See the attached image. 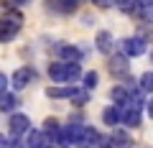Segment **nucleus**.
<instances>
[{
	"label": "nucleus",
	"instance_id": "f8f14e48",
	"mask_svg": "<svg viewBox=\"0 0 153 148\" xmlns=\"http://www.w3.org/2000/svg\"><path fill=\"white\" fill-rule=\"evenodd\" d=\"M128 97H130V87H128V82L123 84V82H117L112 89H110V102H115V105H125L128 102Z\"/></svg>",
	"mask_w": 153,
	"mask_h": 148
},
{
	"label": "nucleus",
	"instance_id": "393cba45",
	"mask_svg": "<svg viewBox=\"0 0 153 148\" xmlns=\"http://www.w3.org/2000/svg\"><path fill=\"white\" fill-rule=\"evenodd\" d=\"M92 3H94L97 8H112V5H115V0H92Z\"/></svg>",
	"mask_w": 153,
	"mask_h": 148
},
{
	"label": "nucleus",
	"instance_id": "cd10ccee",
	"mask_svg": "<svg viewBox=\"0 0 153 148\" xmlns=\"http://www.w3.org/2000/svg\"><path fill=\"white\" fill-rule=\"evenodd\" d=\"M64 148H76V146H64Z\"/></svg>",
	"mask_w": 153,
	"mask_h": 148
},
{
	"label": "nucleus",
	"instance_id": "5701e85b",
	"mask_svg": "<svg viewBox=\"0 0 153 148\" xmlns=\"http://www.w3.org/2000/svg\"><path fill=\"white\" fill-rule=\"evenodd\" d=\"M0 148H16V135H3L0 133Z\"/></svg>",
	"mask_w": 153,
	"mask_h": 148
},
{
	"label": "nucleus",
	"instance_id": "20e7f679",
	"mask_svg": "<svg viewBox=\"0 0 153 148\" xmlns=\"http://www.w3.org/2000/svg\"><path fill=\"white\" fill-rule=\"evenodd\" d=\"M120 51L130 59H138V56L148 54V39L146 36H128V39L120 41Z\"/></svg>",
	"mask_w": 153,
	"mask_h": 148
},
{
	"label": "nucleus",
	"instance_id": "6e6552de",
	"mask_svg": "<svg viewBox=\"0 0 153 148\" xmlns=\"http://www.w3.org/2000/svg\"><path fill=\"white\" fill-rule=\"evenodd\" d=\"M79 89L82 87H74V84H54V87L46 89V94H49L51 100H71Z\"/></svg>",
	"mask_w": 153,
	"mask_h": 148
},
{
	"label": "nucleus",
	"instance_id": "f257e3e1",
	"mask_svg": "<svg viewBox=\"0 0 153 148\" xmlns=\"http://www.w3.org/2000/svg\"><path fill=\"white\" fill-rule=\"evenodd\" d=\"M46 74L54 84H74L76 79H82V66L79 61H64V59H56L46 66Z\"/></svg>",
	"mask_w": 153,
	"mask_h": 148
},
{
	"label": "nucleus",
	"instance_id": "dca6fc26",
	"mask_svg": "<svg viewBox=\"0 0 153 148\" xmlns=\"http://www.w3.org/2000/svg\"><path fill=\"white\" fill-rule=\"evenodd\" d=\"M110 138H112V143H117L120 148H130V146H133L130 128H115V130L110 133Z\"/></svg>",
	"mask_w": 153,
	"mask_h": 148
},
{
	"label": "nucleus",
	"instance_id": "c85d7f7f",
	"mask_svg": "<svg viewBox=\"0 0 153 148\" xmlns=\"http://www.w3.org/2000/svg\"><path fill=\"white\" fill-rule=\"evenodd\" d=\"M151 59H153V49H151Z\"/></svg>",
	"mask_w": 153,
	"mask_h": 148
},
{
	"label": "nucleus",
	"instance_id": "f3484780",
	"mask_svg": "<svg viewBox=\"0 0 153 148\" xmlns=\"http://www.w3.org/2000/svg\"><path fill=\"white\" fill-rule=\"evenodd\" d=\"M0 110H3V112H13V110H18V94L16 92L0 94Z\"/></svg>",
	"mask_w": 153,
	"mask_h": 148
},
{
	"label": "nucleus",
	"instance_id": "4be33fe9",
	"mask_svg": "<svg viewBox=\"0 0 153 148\" xmlns=\"http://www.w3.org/2000/svg\"><path fill=\"white\" fill-rule=\"evenodd\" d=\"M89 97H92V94H89V89H84V87H82L79 92L74 94V97H71V102H74L76 107H82V105H87V102H89Z\"/></svg>",
	"mask_w": 153,
	"mask_h": 148
},
{
	"label": "nucleus",
	"instance_id": "f03ea898",
	"mask_svg": "<svg viewBox=\"0 0 153 148\" xmlns=\"http://www.w3.org/2000/svg\"><path fill=\"white\" fill-rule=\"evenodd\" d=\"M107 71H110V77L128 82L130 79V56H125L123 51L120 54H110L107 56Z\"/></svg>",
	"mask_w": 153,
	"mask_h": 148
},
{
	"label": "nucleus",
	"instance_id": "aec40b11",
	"mask_svg": "<svg viewBox=\"0 0 153 148\" xmlns=\"http://www.w3.org/2000/svg\"><path fill=\"white\" fill-rule=\"evenodd\" d=\"M138 87H140L146 94H153V69H148L146 74H140V79H138Z\"/></svg>",
	"mask_w": 153,
	"mask_h": 148
},
{
	"label": "nucleus",
	"instance_id": "7ed1b4c3",
	"mask_svg": "<svg viewBox=\"0 0 153 148\" xmlns=\"http://www.w3.org/2000/svg\"><path fill=\"white\" fill-rule=\"evenodd\" d=\"M84 130H87V125H82V123H66V125H61L59 146H84Z\"/></svg>",
	"mask_w": 153,
	"mask_h": 148
},
{
	"label": "nucleus",
	"instance_id": "bb28decb",
	"mask_svg": "<svg viewBox=\"0 0 153 148\" xmlns=\"http://www.w3.org/2000/svg\"><path fill=\"white\" fill-rule=\"evenodd\" d=\"M8 3H10V5H16V8H23L28 0H8Z\"/></svg>",
	"mask_w": 153,
	"mask_h": 148
},
{
	"label": "nucleus",
	"instance_id": "423d86ee",
	"mask_svg": "<svg viewBox=\"0 0 153 148\" xmlns=\"http://www.w3.org/2000/svg\"><path fill=\"white\" fill-rule=\"evenodd\" d=\"M33 79H36V69L33 66H18L10 74V87L13 89H26Z\"/></svg>",
	"mask_w": 153,
	"mask_h": 148
},
{
	"label": "nucleus",
	"instance_id": "9b49d317",
	"mask_svg": "<svg viewBox=\"0 0 153 148\" xmlns=\"http://www.w3.org/2000/svg\"><path fill=\"white\" fill-rule=\"evenodd\" d=\"M140 123H143L140 110H138V107H128V105H125V107H123V123H120V125H125V128L133 130V128H138Z\"/></svg>",
	"mask_w": 153,
	"mask_h": 148
},
{
	"label": "nucleus",
	"instance_id": "4468645a",
	"mask_svg": "<svg viewBox=\"0 0 153 148\" xmlns=\"http://www.w3.org/2000/svg\"><path fill=\"white\" fill-rule=\"evenodd\" d=\"M112 33L110 31H97V36H94V46L100 49V54H112Z\"/></svg>",
	"mask_w": 153,
	"mask_h": 148
},
{
	"label": "nucleus",
	"instance_id": "b1692460",
	"mask_svg": "<svg viewBox=\"0 0 153 148\" xmlns=\"http://www.w3.org/2000/svg\"><path fill=\"white\" fill-rule=\"evenodd\" d=\"M5 92H8V77L0 71V94H5Z\"/></svg>",
	"mask_w": 153,
	"mask_h": 148
},
{
	"label": "nucleus",
	"instance_id": "a878e982",
	"mask_svg": "<svg viewBox=\"0 0 153 148\" xmlns=\"http://www.w3.org/2000/svg\"><path fill=\"white\" fill-rule=\"evenodd\" d=\"M146 112H148V118L153 120V94H151V100L146 102Z\"/></svg>",
	"mask_w": 153,
	"mask_h": 148
},
{
	"label": "nucleus",
	"instance_id": "ddd939ff",
	"mask_svg": "<svg viewBox=\"0 0 153 148\" xmlns=\"http://www.w3.org/2000/svg\"><path fill=\"white\" fill-rule=\"evenodd\" d=\"M46 143H49V141H46L44 130H33V128H31V130L23 135V146H26V148H44Z\"/></svg>",
	"mask_w": 153,
	"mask_h": 148
},
{
	"label": "nucleus",
	"instance_id": "9d476101",
	"mask_svg": "<svg viewBox=\"0 0 153 148\" xmlns=\"http://www.w3.org/2000/svg\"><path fill=\"white\" fill-rule=\"evenodd\" d=\"M82 0H46V8L54 13H74Z\"/></svg>",
	"mask_w": 153,
	"mask_h": 148
},
{
	"label": "nucleus",
	"instance_id": "6ab92c4d",
	"mask_svg": "<svg viewBox=\"0 0 153 148\" xmlns=\"http://www.w3.org/2000/svg\"><path fill=\"white\" fill-rule=\"evenodd\" d=\"M100 141H102L100 130H97V128H92V125H87V130H84V146L97 148V146H100Z\"/></svg>",
	"mask_w": 153,
	"mask_h": 148
},
{
	"label": "nucleus",
	"instance_id": "a211bd4d",
	"mask_svg": "<svg viewBox=\"0 0 153 148\" xmlns=\"http://www.w3.org/2000/svg\"><path fill=\"white\" fill-rule=\"evenodd\" d=\"M115 8L120 13H128V16H135L138 10H140V0H115Z\"/></svg>",
	"mask_w": 153,
	"mask_h": 148
},
{
	"label": "nucleus",
	"instance_id": "2eb2a0df",
	"mask_svg": "<svg viewBox=\"0 0 153 148\" xmlns=\"http://www.w3.org/2000/svg\"><path fill=\"white\" fill-rule=\"evenodd\" d=\"M41 130H44V135H46V141H49V143H59V135H61V125L54 120V118L44 120Z\"/></svg>",
	"mask_w": 153,
	"mask_h": 148
},
{
	"label": "nucleus",
	"instance_id": "0eeeda50",
	"mask_svg": "<svg viewBox=\"0 0 153 148\" xmlns=\"http://www.w3.org/2000/svg\"><path fill=\"white\" fill-rule=\"evenodd\" d=\"M54 54L59 56V59H64V61H82L84 59L82 49H79L76 44H56L54 46Z\"/></svg>",
	"mask_w": 153,
	"mask_h": 148
},
{
	"label": "nucleus",
	"instance_id": "1a4fd4ad",
	"mask_svg": "<svg viewBox=\"0 0 153 148\" xmlns=\"http://www.w3.org/2000/svg\"><path fill=\"white\" fill-rule=\"evenodd\" d=\"M102 123L107 128H117L123 123V107H120V105H115V102L107 105V107L102 110Z\"/></svg>",
	"mask_w": 153,
	"mask_h": 148
},
{
	"label": "nucleus",
	"instance_id": "39448f33",
	"mask_svg": "<svg viewBox=\"0 0 153 148\" xmlns=\"http://www.w3.org/2000/svg\"><path fill=\"white\" fill-rule=\"evenodd\" d=\"M8 130H10V135H21L23 138L31 130V118H28L26 112H21V110L8 112Z\"/></svg>",
	"mask_w": 153,
	"mask_h": 148
},
{
	"label": "nucleus",
	"instance_id": "412c9836",
	"mask_svg": "<svg viewBox=\"0 0 153 148\" xmlns=\"http://www.w3.org/2000/svg\"><path fill=\"white\" fill-rule=\"evenodd\" d=\"M97 82H100L97 71L89 69V71H84V74H82V87H84V89H94V87H97Z\"/></svg>",
	"mask_w": 153,
	"mask_h": 148
}]
</instances>
